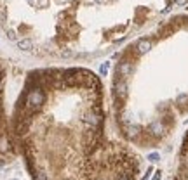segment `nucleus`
<instances>
[{"instance_id": "f257e3e1", "label": "nucleus", "mask_w": 188, "mask_h": 180, "mask_svg": "<svg viewBox=\"0 0 188 180\" xmlns=\"http://www.w3.org/2000/svg\"><path fill=\"white\" fill-rule=\"evenodd\" d=\"M44 92H42L40 88H35V90H32V92L28 94V97H26V108L28 109H38L42 104H44Z\"/></svg>"}, {"instance_id": "f03ea898", "label": "nucleus", "mask_w": 188, "mask_h": 180, "mask_svg": "<svg viewBox=\"0 0 188 180\" xmlns=\"http://www.w3.org/2000/svg\"><path fill=\"white\" fill-rule=\"evenodd\" d=\"M82 121H84V125H87L89 128H96L99 123H101V116H99L98 109H92V111L86 113L84 118H82Z\"/></svg>"}, {"instance_id": "7ed1b4c3", "label": "nucleus", "mask_w": 188, "mask_h": 180, "mask_svg": "<svg viewBox=\"0 0 188 180\" xmlns=\"http://www.w3.org/2000/svg\"><path fill=\"white\" fill-rule=\"evenodd\" d=\"M113 95L117 97L119 100L126 99L127 97V83L124 80H115L113 83Z\"/></svg>"}, {"instance_id": "20e7f679", "label": "nucleus", "mask_w": 188, "mask_h": 180, "mask_svg": "<svg viewBox=\"0 0 188 180\" xmlns=\"http://www.w3.org/2000/svg\"><path fill=\"white\" fill-rule=\"evenodd\" d=\"M17 48L23 50V52H32L33 44H32V40H28V38H21V40H17Z\"/></svg>"}, {"instance_id": "39448f33", "label": "nucleus", "mask_w": 188, "mask_h": 180, "mask_svg": "<svg viewBox=\"0 0 188 180\" xmlns=\"http://www.w3.org/2000/svg\"><path fill=\"white\" fill-rule=\"evenodd\" d=\"M150 48H151V42H150V40L143 38V40L138 42V52H139V54H146Z\"/></svg>"}, {"instance_id": "423d86ee", "label": "nucleus", "mask_w": 188, "mask_h": 180, "mask_svg": "<svg viewBox=\"0 0 188 180\" xmlns=\"http://www.w3.org/2000/svg\"><path fill=\"white\" fill-rule=\"evenodd\" d=\"M131 69H132L131 62H120L119 68H117V73H119V75H122V76H127L129 73H131Z\"/></svg>"}, {"instance_id": "0eeeda50", "label": "nucleus", "mask_w": 188, "mask_h": 180, "mask_svg": "<svg viewBox=\"0 0 188 180\" xmlns=\"http://www.w3.org/2000/svg\"><path fill=\"white\" fill-rule=\"evenodd\" d=\"M138 130H139V128L136 127V125H127V128H126V132H127V135H129V137H136V135H138Z\"/></svg>"}, {"instance_id": "6e6552de", "label": "nucleus", "mask_w": 188, "mask_h": 180, "mask_svg": "<svg viewBox=\"0 0 188 180\" xmlns=\"http://www.w3.org/2000/svg\"><path fill=\"white\" fill-rule=\"evenodd\" d=\"M108 69H110V62H103L101 66H99V75L101 76H106V73H108Z\"/></svg>"}, {"instance_id": "1a4fd4ad", "label": "nucleus", "mask_w": 188, "mask_h": 180, "mask_svg": "<svg viewBox=\"0 0 188 180\" xmlns=\"http://www.w3.org/2000/svg\"><path fill=\"white\" fill-rule=\"evenodd\" d=\"M148 159H150L151 163H157V161L160 159V154L159 152H151V154H148Z\"/></svg>"}, {"instance_id": "9d476101", "label": "nucleus", "mask_w": 188, "mask_h": 180, "mask_svg": "<svg viewBox=\"0 0 188 180\" xmlns=\"http://www.w3.org/2000/svg\"><path fill=\"white\" fill-rule=\"evenodd\" d=\"M151 130H153L155 133H160V132H162V125H160L159 121H157V123H153V125H151Z\"/></svg>"}, {"instance_id": "9b49d317", "label": "nucleus", "mask_w": 188, "mask_h": 180, "mask_svg": "<svg viewBox=\"0 0 188 180\" xmlns=\"http://www.w3.org/2000/svg\"><path fill=\"white\" fill-rule=\"evenodd\" d=\"M188 102V95L183 94V95H178V104H186Z\"/></svg>"}, {"instance_id": "f8f14e48", "label": "nucleus", "mask_w": 188, "mask_h": 180, "mask_svg": "<svg viewBox=\"0 0 188 180\" xmlns=\"http://www.w3.org/2000/svg\"><path fill=\"white\" fill-rule=\"evenodd\" d=\"M151 173H153V168H151V166H150V168L146 170V173H145V177H143V178H141V180H150V175H151Z\"/></svg>"}, {"instance_id": "ddd939ff", "label": "nucleus", "mask_w": 188, "mask_h": 180, "mask_svg": "<svg viewBox=\"0 0 188 180\" xmlns=\"http://www.w3.org/2000/svg\"><path fill=\"white\" fill-rule=\"evenodd\" d=\"M7 36H9V40H16V33H14V31H9Z\"/></svg>"}, {"instance_id": "4468645a", "label": "nucleus", "mask_w": 188, "mask_h": 180, "mask_svg": "<svg viewBox=\"0 0 188 180\" xmlns=\"http://www.w3.org/2000/svg\"><path fill=\"white\" fill-rule=\"evenodd\" d=\"M151 180H160V172H155V177H153Z\"/></svg>"}, {"instance_id": "2eb2a0df", "label": "nucleus", "mask_w": 188, "mask_h": 180, "mask_svg": "<svg viewBox=\"0 0 188 180\" xmlns=\"http://www.w3.org/2000/svg\"><path fill=\"white\" fill-rule=\"evenodd\" d=\"M176 4H178V5H183V4H186V0H176Z\"/></svg>"}, {"instance_id": "dca6fc26", "label": "nucleus", "mask_w": 188, "mask_h": 180, "mask_svg": "<svg viewBox=\"0 0 188 180\" xmlns=\"http://www.w3.org/2000/svg\"><path fill=\"white\" fill-rule=\"evenodd\" d=\"M119 180H132V178H131V177H126V175H122Z\"/></svg>"}, {"instance_id": "f3484780", "label": "nucleus", "mask_w": 188, "mask_h": 180, "mask_svg": "<svg viewBox=\"0 0 188 180\" xmlns=\"http://www.w3.org/2000/svg\"><path fill=\"white\" fill-rule=\"evenodd\" d=\"M11 180H17V178H11Z\"/></svg>"}]
</instances>
